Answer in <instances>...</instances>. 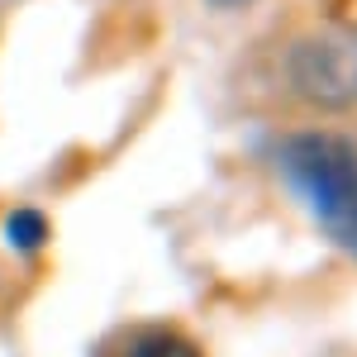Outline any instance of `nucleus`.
Segmentation results:
<instances>
[{"label": "nucleus", "instance_id": "4", "mask_svg": "<svg viewBox=\"0 0 357 357\" xmlns=\"http://www.w3.org/2000/svg\"><path fill=\"white\" fill-rule=\"evenodd\" d=\"M5 234H10V243L20 248V252H33V248L48 238V224H43L38 210H15L10 224H5Z\"/></svg>", "mask_w": 357, "mask_h": 357}, {"label": "nucleus", "instance_id": "3", "mask_svg": "<svg viewBox=\"0 0 357 357\" xmlns=\"http://www.w3.org/2000/svg\"><path fill=\"white\" fill-rule=\"evenodd\" d=\"M119 357H195V348L186 338H176V333L148 329V333H138V338H129Z\"/></svg>", "mask_w": 357, "mask_h": 357}, {"label": "nucleus", "instance_id": "1", "mask_svg": "<svg viewBox=\"0 0 357 357\" xmlns=\"http://www.w3.org/2000/svg\"><path fill=\"white\" fill-rule=\"evenodd\" d=\"M281 172L343 248L357 252V148L338 134H296L281 143Z\"/></svg>", "mask_w": 357, "mask_h": 357}, {"label": "nucleus", "instance_id": "2", "mask_svg": "<svg viewBox=\"0 0 357 357\" xmlns=\"http://www.w3.org/2000/svg\"><path fill=\"white\" fill-rule=\"evenodd\" d=\"M291 82L314 105H357V29H319L291 48Z\"/></svg>", "mask_w": 357, "mask_h": 357}]
</instances>
